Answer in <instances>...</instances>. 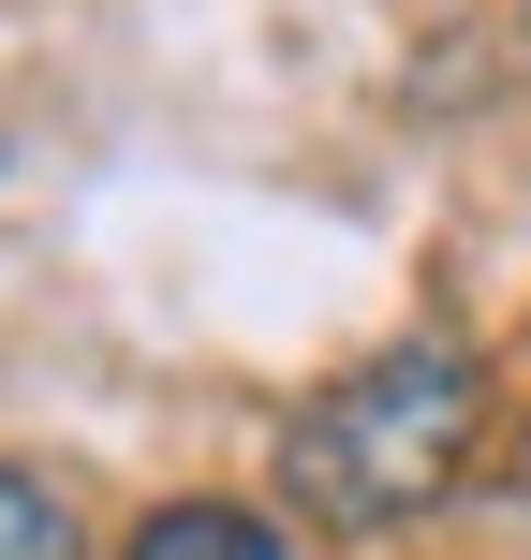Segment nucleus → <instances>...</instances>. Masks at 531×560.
<instances>
[{
    "instance_id": "obj_2",
    "label": "nucleus",
    "mask_w": 531,
    "mask_h": 560,
    "mask_svg": "<svg viewBox=\"0 0 531 560\" xmlns=\"http://www.w3.org/2000/svg\"><path fill=\"white\" fill-rule=\"evenodd\" d=\"M134 560H280V532H266L252 502H163L134 532Z\"/></svg>"
},
{
    "instance_id": "obj_3",
    "label": "nucleus",
    "mask_w": 531,
    "mask_h": 560,
    "mask_svg": "<svg viewBox=\"0 0 531 560\" xmlns=\"http://www.w3.org/2000/svg\"><path fill=\"white\" fill-rule=\"evenodd\" d=\"M0 560H89L74 546V502H59L45 472H15V457H0Z\"/></svg>"
},
{
    "instance_id": "obj_4",
    "label": "nucleus",
    "mask_w": 531,
    "mask_h": 560,
    "mask_svg": "<svg viewBox=\"0 0 531 560\" xmlns=\"http://www.w3.org/2000/svg\"><path fill=\"white\" fill-rule=\"evenodd\" d=\"M517 502H531V443H517Z\"/></svg>"
},
{
    "instance_id": "obj_1",
    "label": "nucleus",
    "mask_w": 531,
    "mask_h": 560,
    "mask_svg": "<svg viewBox=\"0 0 531 560\" xmlns=\"http://www.w3.org/2000/svg\"><path fill=\"white\" fill-rule=\"evenodd\" d=\"M487 354L473 339H384V354H355L325 398H310L296 428H280V502L310 516V532H414L443 487H473L487 457Z\"/></svg>"
}]
</instances>
